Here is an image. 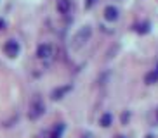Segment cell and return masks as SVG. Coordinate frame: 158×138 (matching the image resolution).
Returning a JSON list of instances; mask_svg holds the SVG:
<instances>
[{"mask_svg":"<svg viewBox=\"0 0 158 138\" xmlns=\"http://www.w3.org/2000/svg\"><path fill=\"white\" fill-rule=\"evenodd\" d=\"M118 138H125V136H118Z\"/></svg>","mask_w":158,"mask_h":138,"instance_id":"9a60e30c","label":"cell"},{"mask_svg":"<svg viewBox=\"0 0 158 138\" xmlns=\"http://www.w3.org/2000/svg\"><path fill=\"white\" fill-rule=\"evenodd\" d=\"M96 2H98V0H87V4H85V5H87V9H90V7L96 4Z\"/></svg>","mask_w":158,"mask_h":138,"instance_id":"7c38bea8","label":"cell"},{"mask_svg":"<svg viewBox=\"0 0 158 138\" xmlns=\"http://www.w3.org/2000/svg\"><path fill=\"white\" fill-rule=\"evenodd\" d=\"M4 52L5 55H9V57H16L19 54V43L16 40H7L4 45Z\"/></svg>","mask_w":158,"mask_h":138,"instance_id":"3957f363","label":"cell"},{"mask_svg":"<svg viewBox=\"0 0 158 138\" xmlns=\"http://www.w3.org/2000/svg\"><path fill=\"white\" fill-rule=\"evenodd\" d=\"M68 90H70V86H64V88H61V90H57V92H54V98H61V95L66 93Z\"/></svg>","mask_w":158,"mask_h":138,"instance_id":"30bf717a","label":"cell"},{"mask_svg":"<svg viewBox=\"0 0 158 138\" xmlns=\"http://www.w3.org/2000/svg\"><path fill=\"white\" fill-rule=\"evenodd\" d=\"M5 26V23H4V19H0V29H2V28Z\"/></svg>","mask_w":158,"mask_h":138,"instance_id":"4fadbf2b","label":"cell"},{"mask_svg":"<svg viewBox=\"0 0 158 138\" xmlns=\"http://www.w3.org/2000/svg\"><path fill=\"white\" fill-rule=\"evenodd\" d=\"M156 119H158V112H156Z\"/></svg>","mask_w":158,"mask_h":138,"instance_id":"2e32d148","label":"cell"},{"mask_svg":"<svg viewBox=\"0 0 158 138\" xmlns=\"http://www.w3.org/2000/svg\"><path fill=\"white\" fill-rule=\"evenodd\" d=\"M158 81V69H153V71H149L146 74V83L148 85H153V83Z\"/></svg>","mask_w":158,"mask_h":138,"instance_id":"52a82bcc","label":"cell"},{"mask_svg":"<svg viewBox=\"0 0 158 138\" xmlns=\"http://www.w3.org/2000/svg\"><path fill=\"white\" fill-rule=\"evenodd\" d=\"M44 110H45V105H44V102L40 100V98H35V100L31 102V105H30V110H28V116L30 119H38L40 116L44 114Z\"/></svg>","mask_w":158,"mask_h":138,"instance_id":"7a4b0ae2","label":"cell"},{"mask_svg":"<svg viewBox=\"0 0 158 138\" xmlns=\"http://www.w3.org/2000/svg\"><path fill=\"white\" fill-rule=\"evenodd\" d=\"M104 17L108 21H116L118 19V9L113 7V5H108L106 9H104Z\"/></svg>","mask_w":158,"mask_h":138,"instance_id":"8992f818","label":"cell"},{"mask_svg":"<svg viewBox=\"0 0 158 138\" xmlns=\"http://www.w3.org/2000/svg\"><path fill=\"white\" fill-rule=\"evenodd\" d=\"M37 55L40 59H49L54 55V47L49 45V43H42V45H38L37 48Z\"/></svg>","mask_w":158,"mask_h":138,"instance_id":"277c9868","label":"cell"},{"mask_svg":"<svg viewBox=\"0 0 158 138\" xmlns=\"http://www.w3.org/2000/svg\"><path fill=\"white\" fill-rule=\"evenodd\" d=\"M84 138H90V135H85V136Z\"/></svg>","mask_w":158,"mask_h":138,"instance_id":"5bb4252c","label":"cell"},{"mask_svg":"<svg viewBox=\"0 0 158 138\" xmlns=\"http://www.w3.org/2000/svg\"><path fill=\"white\" fill-rule=\"evenodd\" d=\"M135 29L139 33H146L148 31V24H141V26H135Z\"/></svg>","mask_w":158,"mask_h":138,"instance_id":"8fae6325","label":"cell"},{"mask_svg":"<svg viewBox=\"0 0 158 138\" xmlns=\"http://www.w3.org/2000/svg\"><path fill=\"white\" fill-rule=\"evenodd\" d=\"M90 35H92V29L90 26H82L77 31V35L73 36V47L75 48H80V47H84L89 40H90Z\"/></svg>","mask_w":158,"mask_h":138,"instance_id":"6da1fadb","label":"cell"},{"mask_svg":"<svg viewBox=\"0 0 158 138\" xmlns=\"http://www.w3.org/2000/svg\"><path fill=\"white\" fill-rule=\"evenodd\" d=\"M111 121H113V116L110 114V112H106V114H102V116H101V121H99V123H101V126L108 128V126L111 124Z\"/></svg>","mask_w":158,"mask_h":138,"instance_id":"ba28073f","label":"cell"},{"mask_svg":"<svg viewBox=\"0 0 158 138\" xmlns=\"http://www.w3.org/2000/svg\"><path fill=\"white\" fill-rule=\"evenodd\" d=\"M57 10H59V14H70L71 0H57Z\"/></svg>","mask_w":158,"mask_h":138,"instance_id":"5b68a950","label":"cell"},{"mask_svg":"<svg viewBox=\"0 0 158 138\" xmlns=\"http://www.w3.org/2000/svg\"><path fill=\"white\" fill-rule=\"evenodd\" d=\"M63 131H64V124H57L56 128H54V131L51 133V138H61Z\"/></svg>","mask_w":158,"mask_h":138,"instance_id":"9c48e42d","label":"cell"}]
</instances>
